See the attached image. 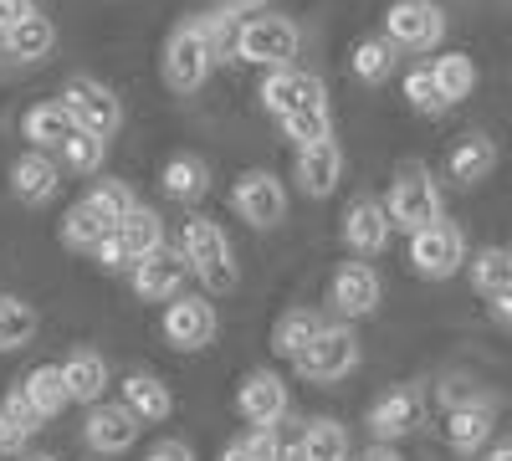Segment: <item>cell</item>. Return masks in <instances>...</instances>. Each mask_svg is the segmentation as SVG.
I'll list each match as a JSON object with an SVG mask.
<instances>
[{"instance_id": "cell-1", "label": "cell", "mask_w": 512, "mask_h": 461, "mask_svg": "<svg viewBox=\"0 0 512 461\" xmlns=\"http://www.w3.org/2000/svg\"><path fill=\"white\" fill-rule=\"evenodd\" d=\"M175 251L185 257L190 277L210 292V298H221V292H231V287L241 282V267H236V257H231V241H226V231L210 221V216H190V221L180 226Z\"/></svg>"}, {"instance_id": "cell-2", "label": "cell", "mask_w": 512, "mask_h": 461, "mask_svg": "<svg viewBox=\"0 0 512 461\" xmlns=\"http://www.w3.org/2000/svg\"><path fill=\"white\" fill-rule=\"evenodd\" d=\"M384 211H390V226L415 236L425 226L446 221V205H441V185L436 175L425 170V164H405V170H395L390 190H384Z\"/></svg>"}, {"instance_id": "cell-3", "label": "cell", "mask_w": 512, "mask_h": 461, "mask_svg": "<svg viewBox=\"0 0 512 461\" xmlns=\"http://www.w3.org/2000/svg\"><path fill=\"white\" fill-rule=\"evenodd\" d=\"M303 52V26L292 16H277V11H262V16H246L241 21V36H236V62H251V67H292V57Z\"/></svg>"}, {"instance_id": "cell-4", "label": "cell", "mask_w": 512, "mask_h": 461, "mask_svg": "<svg viewBox=\"0 0 512 461\" xmlns=\"http://www.w3.org/2000/svg\"><path fill=\"white\" fill-rule=\"evenodd\" d=\"M359 359H364L359 333L349 323H323V333L292 359V369H297V380H308V385H338L359 369Z\"/></svg>"}, {"instance_id": "cell-5", "label": "cell", "mask_w": 512, "mask_h": 461, "mask_svg": "<svg viewBox=\"0 0 512 461\" xmlns=\"http://www.w3.org/2000/svg\"><path fill=\"white\" fill-rule=\"evenodd\" d=\"M159 333H164V344H169V349H180V354H200V349L216 344V333H221V313H216V303H210L205 292H180L175 303H164Z\"/></svg>"}, {"instance_id": "cell-6", "label": "cell", "mask_w": 512, "mask_h": 461, "mask_svg": "<svg viewBox=\"0 0 512 461\" xmlns=\"http://www.w3.org/2000/svg\"><path fill=\"white\" fill-rule=\"evenodd\" d=\"M466 262H472V246H466V231L456 221H436V226H425V231L410 236V267L425 282H446Z\"/></svg>"}, {"instance_id": "cell-7", "label": "cell", "mask_w": 512, "mask_h": 461, "mask_svg": "<svg viewBox=\"0 0 512 461\" xmlns=\"http://www.w3.org/2000/svg\"><path fill=\"white\" fill-rule=\"evenodd\" d=\"M384 41L395 52H436L446 41V11L436 0H395L384 11Z\"/></svg>"}, {"instance_id": "cell-8", "label": "cell", "mask_w": 512, "mask_h": 461, "mask_svg": "<svg viewBox=\"0 0 512 461\" xmlns=\"http://www.w3.org/2000/svg\"><path fill=\"white\" fill-rule=\"evenodd\" d=\"M216 67H221V62H216V52H210L205 41L195 36V26H190V21L169 31L164 57H159V72H164V82H169V93H200Z\"/></svg>"}, {"instance_id": "cell-9", "label": "cell", "mask_w": 512, "mask_h": 461, "mask_svg": "<svg viewBox=\"0 0 512 461\" xmlns=\"http://www.w3.org/2000/svg\"><path fill=\"white\" fill-rule=\"evenodd\" d=\"M62 103H67L77 129H88L98 139H113L123 129V98L108 88V82H98V77H67Z\"/></svg>"}, {"instance_id": "cell-10", "label": "cell", "mask_w": 512, "mask_h": 461, "mask_svg": "<svg viewBox=\"0 0 512 461\" xmlns=\"http://www.w3.org/2000/svg\"><path fill=\"white\" fill-rule=\"evenodd\" d=\"M231 211L251 226V231H272L287 221V185L272 170H246L231 185Z\"/></svg>"}, {"instance_id": "cell-11", "label": "cell", "mask_w": 512, "mask_h": 461, "mask_svg": "<svg viewBox=\"0 0 512 461\" xmlns=\"http://www.w3.org/2000/svg\"><path fill=\"white\" fill-rule=\"evenodd\" d=\"M420 421H425V395H420V385H395V390H384V395L369 405L364 431L374 436V446H395V441L415 436Z\"/></svg>"}, {"instance_id": "cell-12", "label": "cell", "mask_w": 512, "mask_h": 461, "mask_svg": "<svg viewBox=\"0 0 512 461\" xmlns=\"http://www.w3.org/2000/svg\"><path fill=\"white\" fill-rule=\"evenodd\" d=\"M384 303V282L369 262H344L328 282V308L338 313V323H359V318H374Z\"/></svg>"}, {"instance_id": "cell-13", "label": "cell", "mask_w": 512, "mask_h": 461, "mask_svg": "<svg viewBox=\"0 0 512 461\" xmlns=\"http://www.w3.org/2000/svg\"><path fill=\"white\" fill-rule=\"evenodd\" d=\"M287 410H292V395H287V380L277 369H251L236 385V415L251 431L256 426H282Z\"/></svg>"}, {"instance_id": "cell-14", "label": "cell", "mask_w": 512, "mask_h": 461, "mask_svg": "<svg viewBox=\"0 0 512 461\" xmlns=\"http://www.w3.org/2000/svg\"><path fill=\"white\" fill-rule=\"evenodd\" d=\"M262 108L272 118H287V113H308V108H328V88L318 72H303V67H277L262 77Z\"/></svg>"}, {"instance_id": "cell-15", "label": "cell", "mask_w": 512, "mask_h": 461, "mask_svg": "<svg viewBox=\"0 0 512 461\" xmlns=\"http://www.w3.org/2000/svg\"><path fill=\"white\" fill-rule=\"evenodd\" d=\"M144 421L134 410H128L123 400H103L88 410V426H82V441H88L93 456H123V451H134Z\"/></svg>"}, {"instance_id": "cell-16", "label": "cell", "mask_w": 512, "mask_h": 461, "mask_svg": "<svg viewBox=\"0 0 512 461\" xmlns=\"http://www.w3.org/2000/svg\"><path fill=\"white\" fill-rule=\"evenodd\" d=\"M185 282H190V267H185V257L175 246L154 251V257H144L134 272H128V287H134L139 303H175L185 292Z\"/></svg>"}, {"instance_id": "cell-17", "label": "cell", "mask_w": 512, "mask_h": 461, "mask_svg": "<svg viewBox=\"0 0 512 461\" xmlns=\"http://www.w3.org/2000/svg\"><path fill=\"white\" fill-rule=\"evenodd\" d=\"M395 226H390V211H384V200L379 195H359L349 200V211H344V246L354 251V257H379L384 246H390Z\"/></svg>"}, {"instance_id": "cell-18", "label": "cell", "mask_w": 512, "mask_h": 461, "mask_svg": "<svg viewBox=\"0 0 512 461\" xmlns=\"http://www.w3.org/2000/svg\"><path fill=\"white\" fill-rule=\"evenodd\" d=\"M492 431H497V405L487 395L472 400V405L446 410V446L456 456H482L492 446Z\"/></svg>"}, {"instance_id": "cell-19", "label": "cell", "mask_w": 512, "mask_h": 461, "mask_svg": "<svg viewBox=\"0 0 512 461\" xmlns=\"http://www.w3.org/2000/svg\"><path fill=\"white\" fill-rule=\"evenodd\" d=\"M11 190H16L21 205H52V200L62 195V164H57L52 154H36V149L16 154V164H11Z\"/></svg>"}, {"instance_id": "cell-20", "label": "cell", "mask_w": 512, "mask_h": 461, "mask_svg": "<svg viewBox=\"0 0 512 461\" xmlns=\"http://www.w3.org/2000/svg\"><path fill=\"white\" fill-rule=\"evenodd\" d=\"M297 185H303V195L323 200L338 190V180H344V149H338V139H318L308 149H297V164H292Z\"/></svg>"}, {"instance_id": "cell-21", "label": "cell", "mask_w": 512, "mask_h": 461, "mask_svg": "<svg viewBox=\"0 0 512 461\" xmlns=\"http://www.w3.org/2000/svg\"><path fill=\"white\" fill-rule=\"evenodd\" d=\"M21 134H26V149H36V154H52L57 159V149L77 134V123H72V113H67V103L62 98H52V103H36V108H26V118H21Z\"/></svg>"}, {"instance_id": "cell-22", "label": "cell", "mask_w": 512, "mask_h": 461, "mask_svg": "<svg viewBox=\"0 0 512 461\" xmlns=\"http://www.w3.org/2000/svg\"><path fill=\"white\" fill-rule=\"evenodd\" d=\"M62 380H67V395L72 405H103L113 374H108V359L98 349H72L62 359Z\"/></svg>"}, {"instance_id": "cell-23", "label": "cell", "mask_w": 512, "mask_h": 461, "mask_svg": "<svg viewBox=\"0 0 512 461\" xmlns=\"http://www.w3.org/2000/svg\"><path fill=\"white\" fill-rule=\"evenodd\" d=\"M118 395H123V405L134 410L144 426H159V421H169V415H175V395H169V385L159 380V374L134 369V374L118 385Z\"/></svg>"}, {"instance_id": "cell-24", "label": "cell", "mask_w": 512, "mask_h": 461, "mask_svg": "<svg viewBox=\"0 0 512 461\" xmlns=\"http://www.w3.org/2000/svg\"><path fill=\"white\" fill-rule=\"evenodd\" d=\"M354 441H349V426L333 421V415H313L297 431V461H349Z\"/></svg>"}, {"instance_id": "cell-25", "label": "cell", "mask_w": 512, "mask_h": 461, "mask_svg": "<svg viewBox=\"0 0 512 461\" xmlns=\"http://www.w3.org/2000/svg\"><path fill=\"white\" fill-rule=\"evenodd\" d=\"M57 52V26H52V16H31V21H21L16 31H6V36H0V57H6V62H47Z\"/></svg>"}, {"instance_id": "cell-26", "label": "cell", "mask_w": 512, "mask_h": 461, "mask_svg": "<svg viewBox=\"0 0 512 461\" xmlns=\"http://www.w3.org/2000/svg\"><path fill=\"white\" fill-rule=\"evenodd\" d=\"M492 170H497V139H487V134H466V139L446 154V175H451L456 185H482Z\"/></svg>"}, {"instance_id": "cell-27", "label": "cell", "mask_w": 512, "mask_h": 461, "mask_svg": "<svg viewBox=\"0 0 512 461\" xmlns=\"http://www.w3.org/2000/svg\"><path fill=\"white\" fill-rule=\"evenodd\" d=\"M21 395L31 400V410L41 415V421H57V415L72 405L67 380H62V364H36L26 380H21Z\"/></svg>"}, {"instance_id": "cell-28", "label": "cell", "mask_w": 512, "mask_h": 461, "mask_svg": "<svg viewBox=\"0 0 512 461\" xmlns=\"http://www.w3.org/2000/svg\"><path fill=\"white\" fill-rule=\"evenodd\" d=\"M159 185H164L169 200L195 205L210 190V170H205V159H195V154H169L164 170H159Z\"/></svg>"}, {"instance_id": "cell-29", "label": "cell", "mask_w": 512, "mask_h": 461, "mask_svg": "<svg viewBox=\"0 0 512 461\" xmlns=\"http://www.w3.org/2000/svg\"><path fill=\"white\" fill-rule=\"evenodd\" d=\"M82 200H88V205H93V211H98V216H103L113 231H118V226H123L128 216H134L139 205H144V200L134 195V185L118 180V175H98V180H93V190L82 195Z\"/></svg>"}, {"instance_id": "cell-30", "label": "cell", "mask_w": 512, "mask_h": 461, "mask_svg": "<svg viewBox=\"0 0 512 461\" xmlns=\"http://www.w3.org/2000/svg\"><path fill=\"white\" fill-rule=\"evenodd\" d=\"M195 36L205 41L210 52H216V62H236V36H241V16L226 11V6H210L200 16H190Z\"/></svg>"}, {"instance_id": "cell-31", "label": "cell", "mask_w": 512, "mask_h": 461, "mask_svg": "<svg viewBox=\"0 0 512 461\" xmlns=\"http://www.w3.org/2000/svg\"><path fill=\"white\" fill-rule=\"evenodd\" d=\"M36 328H41L36 308L26 298H16V292H0V354L26 349L36 339Z\"/></svg>"}, {"instance_id": "cell-32", "label": "cell", "mask_w": 512, "mask_h": 461, "mask_svg": "<svg viewBox=\"0 0 512 461\" xmlns=\"http://www.w3.org/2000/svg\"><path fill=\"white\" fill-rule=\"evenodd\" d=\"M349 67H354V77H359V82L379 88V82H390V77H395V67H400V52H395L384 36H364V41H354Z\"/></svg>"}, {"instance_id": "cell-33", "label": "cell", "mask_w": 512, "mask_h": 461, "mask_svg": "<svg viewBox=\"0 0 512 461\" xmlns=\"http://www.w3.org/2000/svg\"><path fill=\"white\" fill-rule=\"evenodd\" d=\"M323 333V318L313 313V308H287L282 318H277V328H272V349L282 354V359H297L313 339Z\"/></svg>"}, {"instance_id": "cell-34", "label": "cell", "mask_w": 512, "mask_h": 461, "mask_svg": "<svg viewBox=\"0 0 512 461\" xmlns=\"http://www.w3.org/2000/svg\"><path fill=\"white\" fill-rule=\"evenodd\" d=\"M431 72H436V88H441V98H446L451 108L477 93V62L466 57V52H441V57L431 62Z\"/></svg>"}, {"instance_id": "cell-35", "label": "cell", "mask_w": 512, "mask_h": 461, "mask_svg": "<svg viewBox=\"0 0 512 461\" xmlns=\"http://www.w3.org/2000/svg\"><path fill=\"white\" fill-rule=\"evenodd\" d=\"M466 277H472L477 292L497 298V292L512 287V251H507V246H482V251H472V262H466Z\"/></svg>"}, {"instance_id": "cell-36", "label": "cell", "mask_w": 512, "mask_h": 461, "mask_svg": "<svg viewBox=\"0 0 512 461\" xmlns=\"http://www.w3.org/2000/svg\"><path fill=\"white\" fill-rule=\"evenodd\" d=\"M118 236H123V246H128V257H134V267L169 246V241H164V221H159V211H149V205H139V211L118 226Z\"/></svg>"}, {"instance_id": "cell-37", "label": "cell", "mask_w": 512, "mask_h": 461, "mask_svg": "<svg viewBox=\"0 0 512 461\" xmlns=\"http://www.w3.org/2000/svg\"><path fill=\"white\" fill-rule=\"evenodd\" d=\"M108 231H113V226L93 211L88 200H77L72 211L62 216V226H57V236H62V246H67V251H98V241H103Z\"/></svg>"}, {"instance_id": "cell-38", "label": "cell", "mask_w": 512, "mask_h": 461, "mask_svg": "<svg viewBox=\"0 0 512 461\" xmlns=\"http://www.w3.org/2000/svg\"><path fill=\"white\" fill-rule=\"evenodd\" d=\"M103 159H108V139L88 134V129H77L62 149H57V164H62V175H103Z\"/></svg>"}, {"instance_id": "cell-39", "label": "cell", "mask_w": 512, "mask_h": 461, "mask_svg": "<svg viewBox=\"0 0 512 461\" xmlns=\"http://www.w3.org/2000/svg\"><path fill=\"white\" fill-rule=\"evenodd\" d=\"M297 431H287V421L282 426H256V431L241 436V446L251 451V461H297Z\"/></svg>"}, {"instance_id": "cell-40", "label": "cell", "mask_w": 512, "mask_h": 461, "mask_svg": "<svg viewBox=\"0 0 512 461\" xmlns=\"http://www.w3.org/2000/svg\"><path fill=\"white\" fill-rule=\"evenodd\" d=\"M277 129H282V139H292L297 149H308V144H318V139H333V113H328V108L287 113V118H277Z\"/></svg>"}, {"instance_id": "cell-41", "label": "cell", "mask_w": 512, "mask_h": 461, "mask_svg": "<svg viewBox=\"0 0 512 461\" xmlns=\"http://www.w3.org/2000/svg\"><path fill=\"white\" fill-rule=\"evenodd\" d=\"M405 103H410L415 113H425V118H441V113L451 108V103L441 98V88H436V72H431V62L405 72Z\"/></svg>"}, {"instance_id": "cell-42", "label": "cell", "mask_w": 512, "mask_h": 461, "mask_svg": "<svg viewBox=\"0 0 512 461\" xmlns=\"http://www.w3.org/2000/svg\"><path fill=\"white\" fill-rule=\"evenodd\" d=\"M36 431H41L36 421L16 415L11 405H0V456H26V446H31V436H36Z\"/></svg>"}, {"instance_id": "cell-43", "label": "cell", "mask_w": 512, "mask_h": 461, "mask_svg": "<svg viewBox=\"0 0 512 461\" xmlns=\"http://www.w3.org/2000/svg\"><path fill=\"white\" fill-rule=\"evenodd\" d=\"M93 262H98L103 272H134V257H128V246H123V236H118V231H108V236L98 241Z\"/></svg>"}, {"instance_id": "cell-44", "label": "cell", "mask_w": 512, "mask_h": 461, "mask_svg": "<svg viewBox=\"0 0 512 461\" xmlns=\"http://www.w3.org/2000/svg\"><path fill=\"white\" fill-rule=\"evenodd\" d=\"M144 461H195V451H190L180 436H164V441H154V446L144 451Z\"/></svg>"}, {"instance_id": "cell-45", "label": "cell", "mask_w": 512, "mask_h": 461, "mask_svg": "<svg viewBox=\"0 0 512 461\" xmlns=\"http://www.w3.org/2000/svg\"><path fill=\"white\" fill-rule=\"evenodd\" d=\"M36 16V0H0V36Z\"/></svg>"}, {"instance_id": "cell-46", "label": "cell", "mask_w": 512, "mask_h": 461, "mask_svg": "<svg viewBox=\"0 0 512 461\" xmlns=\"http://www.w3.org/2000/svg\"><path fill=\"white\" fill-rule=\"evenodd\" d=\"M487 308H492V318H497L502 328H512V287H507V292H497V298H492Z\"/></svg>"}, {"instance_id": "cell-47", "label": "cell", "mask_w": 512, "mask_h": 461, "mask_svg": "<svg viewBox=\"0 0 512 461\" xmlns=\"http://www.w3.org/2000/svg\"><path fill=\"white\" fill-rule=\"evenodd\" d=\"M359 461H405V456H400L395 446H369V451H364Z\"/></svg>"}, {"instance_id": "cell-48", "label": "cell", "mask_w": 512, "mask_h": 461, "mask_svg": "<svg viewBox=\"0 0 512 461\" xmlns=\"http://www.w3.org/2000/svg\"><path fill=\"white\" fill-rule=\"evenodd\" d=\"M221 6L241 16V11H267V6H272V0H221Z\"/></svg>"}, {"instance_id": "cell-49", "label": "cell", "mask_w": 512, "mask_h": 461, "mask_svg": "<svg viewBox=\"0 0 512 461\" xmlns=\"http://www.w3.org/2000/svg\"><path fill=\"white\" fill-rule=\"evenodd\" d=\"M482 461H512V436H507V441H497V446H487V451H482Z\"/></svg>"}, {"instance_id": "cell-50", "label": "cell", "mask_w": 512, "mask_h": 461, "mask_svg": "<svg viewBox=\"0 0 512 461\" xmlns=\"http://www.w3.org/2000/svg\"><path fill=\"white\" fill-rule=\"evenodd\" d=\"M221 461H251V451H246V446H241V441H231V446H226V451H221Z\"/></svg>"}, {"instance_id": "cell-51", "label": "cell", "mask_w": 512, "mask_h": 461, "mask_svg": "<svg viewBox=\"0 0 512 461\" xmlns=\"http://www.w3.org/2000/svg\"><path fill=\"white\" fill-rule=\"evenodd\" d=\"M16 461H57L52 451H26V456H16Z\"/></svg>"}]
</instances>
